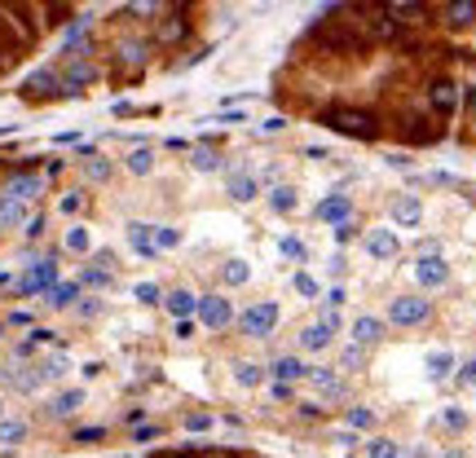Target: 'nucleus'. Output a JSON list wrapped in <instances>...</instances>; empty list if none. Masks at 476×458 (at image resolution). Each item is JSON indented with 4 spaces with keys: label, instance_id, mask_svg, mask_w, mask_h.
Listing matches in <instances>:
<instances>
[{
    "label": "nucleus",
    "instance_id": "nucleus-49",
    "mask_svg": "<svg viewBox=\"0 0 476 458\" xmlns=\"http://www.w3.org/2000/svg\"><path fill=\"white\" fill-rule=\"evenodd\" d=\"M446 423H450V428H463V423H468V419H463L459 410H446Z\"/></svg>",
    "mask_w": 476,
    "mask_h": 458
},
{
    "label": "nucleus",
    "instance_id": "nucleus-39",
    "mask_svg": "<svg viewBox=\"0 0 476 458\" xmlns=\"http://www.w3.org/2000/svg\"><path fill=\"white\" fill-rule=\"evenodd\" d=\"M66 247H71V251H89V229H80V225H75V229L66 234Z\"/></svg>",
    "mask_w": 476,
    "mask_h": 458
},
{
    "label": "nucleus",
    "instance_id": "nucleus-41",
    "mask_svg": "<svg viewBox=\"0 0 476 458\" xmlns=\"http://www.w3.org/2000/svg\"><path fill=\"white\" fill-rule=\"evenodd\" d=\"M349 423H353V428H366V423H375V414H371L366 405H353V410H349Z\"/></svg>",
    "mask_w": 476,
    "mask_h": 458
},
{
    "label": "nucleus",
    "instance_id": "nucleus-46",
    "mask_svg": "<svg viewBox=\"0 0 476 458\" xmlns=\"http://www.w3.org/2000/svg\"><path fill=\"white\" fill-rule=\"evenodd\" d=\"M102 437H106L102 428H84V432H75V441H80V445H93V441H102Z\"/></svg>",
    "mask_w": 476,
    "mask_h": 458
},
{
    "label": "nucleus",
    "instance_id": "nucleus-15",
    "mask_svg": "<svg viewBox=\"0 0 476 458\" xmlns=\"http://www.w3.org/2000/svg\"><path fill=\"white\" fill-rule=\"evenodd\" d=\"M84 84H93V66L89 62H71L66 66V80H62V93H80Z\"/></svg>",
    "mask_w": 476,
    "mask_h": 458
},
{
    "label": "nucleus",
    "instance_id": "nucleus-5",
    "mask_svg": "<svg viewBox=\"0 0 476 458\" xmlns=\"http://www.w3.org/2000/svg\"><path fill=\"white\" fill-rule=\"evenodd\" d=\"M414 278H419L423 286H441V282L450 278V264H446L441 256H423L419 264H414Z\"/></svg>",
    "mask_w": 476,
    "mask_h": 458
},
{
    "label": "nucleus",
    "instance_id": "nucleus-33",
    "mask_svg": "<svg viewBox=\"0 0 476 458\" xmlns=\"http://www.w3.org/2000/svg\"><path fill=\"white\" fill-rule=\"evenodd\" d=\"M234 375H238V383H243V388H256V383L265 379V375H260V366H252V361H243V366H234Z\"/></svg>",
    "mask_w": 476,
    "mask_h": 458
},
{
    "label": "nucleus",
    "instance_id": "nucleus-26",
    "mask_svg": "<svg viewBox=\"0 0 476 458\" xmlns=\"http://www.w3.org/2000/svg\"><path fill=\"white\" fill-rule=\"evenodd\" d=\"M300 344H304V348H327V344H331V331L322 327V322H318V327H304Z\"/></svg>",
    "mask_w": 476,
    "mask_h": 458
},
{
    "label": "nucleus",
    "instance_id": "nucleus-36",
    "mask_svg": "<svg viewBox=\"0 0 476 458\" xmlns=\"http://www.w3.org/2000/svg\"><path fill=\"white\" fill-rule=\"evenodd\" d=\"M84 172H89V181H106L111 176V163L102 159V154H89V163H84Z\"/></svg>",
    "mask_w": 476,
    "mask_h": 458
},
{
    "label": "nucleus",
    "instance_id": "nucleus-29",
    "mask_svg": "<svg viewBox=\"0 0 476 458\" xmlns=\"http://www.w3.org/2000/svg\"><path fill=\"white\" fill-rule=\"evenodd\" d=\"M388 14H392V22H419L428 9L423 5H388Z\"/></svg>",
    "mask_w": 476,
    "mask_h": 458
},
{
    "label": "nucleus",
    "instance_id": "nucleus-22",
    "mask_svg": "<svg viewBox=\"0 0 476 458\" xmlns=\"http://www.w3.org/2000/svg\"><path fill=\"white\" fill-rule=\"evenodd\" d=\"M318 216H322V221H344V216H349V199L336 194V199L318 203Z\"/></svg>",
    "mask_w": 476,
    "mask_h": 458
},
{
    "label": "nucleus",
    "instance_id": "nucleus-16",
    "mask_svg": "<svg viewBox=\"0 0 476 458\" xmlns=\"http://www.w3.org/2000/svg\"><path fill=\"white\" fill-rule=\"evenodd\" d=\"M379 335H384V322H379V318H357L353 322V340L357 344H375Z\"/></svg>",
    "mask_w": 476,
    "mask_h": 458
},
{
    "label": "nucleus",
    "instance_id": "nucleus-6",
    "mask_svg": "<svg viewBox=\"0 0 476 458\" xmlns=\"http://www.w3.org/2000/svg\"><path fill=\"white\" fill-rule=\"evenodd\" d=\"M53 278H57V264H53V260H40V264H31V273L18 282V291L31 295V291H40V286H49Z\"/></svg>",
    "mask_w": 476,
    "mask_h": 458
},
{
    "label": "nucleus",
    "instance_id": "nucleus-44",
    "mask_svg": "<svg viewBox=\"0 0 476 458\" xmlns=\"http://www.w3.org/2000/svg\"><path fill=\"white\" fill-rule=\"evenodd\" d=\"M282 256L300 260V256H304V243H300V238H282Z\"/></svg>",
    "mask_w": 476,
    "mask_h": 458
},
{
    "label": "nucleus",
    "instance_id": "nucleus-10",
    "mask_svg": "<svg viewBox=\"0 0 476 458\" xmlns=\"http://www.w3.org/2000/svg\"><path fill=\"white\" fill-rule=\"evenodd\" d=\"M185 31H190V22L181 14H168V18L159 22V31H154V35H159V44H181Z\"/></svg>",
    "mask_w": 476,
    "mask_h": 458
},
{
    "label": "nucleus",
    "instance_id": "nucleus-30",
    "mask_svg": "<svg viewBox=\"0 0 476 458\" xmlns=\"http://www.w3.org/2000/svg\"><path fill=\"white\" fill-rule=\"evenodd\" d=\"M18 221H22V203L5 194L0 199V225H18Z\"/></svg>",
    "mask_w": 476,
    "mask_h": 458
},
{
    "label": "nucleus",
    "instance_id": "nucleus-24",
    "mask_svg": "<svg viewBox=\"0 0 476 458\" xmlns=\"http://www.w3.org/2000/svg\"><path fill=\"white\" fill-rule=\"evenodd\" d=\"M168 309H172V313H176V318H181V322H185V318H190V313H194V309H199V300H194V295H190V291H172V295H168Z\"/></svg>",
    "mask_w": 476,
    "mask_h": 458
},
{
    "label": "nucleus",
    "instance_id": "nucleus-7",
    "mask_svg": "<svg viewBox=\"0 0 476 458\" xmlns=\"http://www.w3.org/2000/svg\"><path fill=\"white\" fill-rule=\"evenodd\" d=\"M22 93H27V98H57V93H62V84H57L53 71H35V75L22 84Z\"/></svg>",
    "mask_w": 476,
    "mask_h": 458
},
{
    "label": "nucleus",
    "instance_id": "nucleus-40",
    "mask_svg": "<svg viewBox=\"0 0 476 458\" xmlns=\"http://www.w3.org/2000/svg\"><path fill=\"white\" fill-rule=\"evenodd\" d=\"M176 229H154V251H163V247H176Z\"/></svg>",
    "mask_w": 476,
    "mask_h": 458
},
{
    "label": "nucleus",
    "instance_id": "nucleus-31",
    "mask_svg": "<svg viewBox=\"0 0 476 458\" xmlns=\"http://www.w3.org/2000/svg\"><path fill=\"white\" fill-rule=\"evenodd\" d=\"M194 167H199V172H212V167H221V154L212 146H199L194 150Z\"/></svg>",
    "mask_w": 476,
    "mask_h": 458
},
{
    "label": "nucleus",
    "instance_id": "nucleus-19",
    "mask_svg": "<svg viewBox=\"0 0 476 458\" xmlns=\"http://www.w3.org/2000/svg\"><path fill=\"white\" fill-rule=\"evenodd\" d=\"M22 437H27V423H22V419H0V445H5V450H14Z\"/></svg>",
    "mask_w": 476,
    "mask_h": 458
},
{
    "label": "nucleus",
    "instance_id": "nucleus-23",
    "mask_svg": "<svg viewBox=\"0 0 476 458\" xmlns=\"http://www.w3.org/2000/svg\"><path fill=\"white\" fill-rule=\"evenodd\" d=\"M269 370H273L278 379H300V375H309V366H300L295 357H278V361H273Z\"/></svg>",
    "mask_w": 476,
    "mask_h": 458
},
{
    "label": "nucleus",
    "instance_id": "nucleus-38",
    "mask_svg": "<svg viewBox=\"0 0 476 458\" xmlns=\"http://www.w3.org/2000/svg\"><path fill=\"white\" fill-rule=\"evenodd\" d=\"M362 361H366L362 344H353V348H344V353H340V366H344V370H357V366H362Z\"/></svg>",
    "mask_w": 476,
    "mask_h": 458
},
{
    "label": "nucleus",
    "instance_id": "nucleus-51",
    "mask_svg": "<svg viewBox=\"0 0 476 458\" xmlns=\"http://www.w3.org/2000/svg\"><path fill=\"white\" fill-rule=\"evenodd\" d=\"M154 458H194V454H154Z\"/></svg>",
    "mask_w": 476,
    "mask_h": 458
},
{
    "label": "nucleus",
    "instance_id": "nucleus-37",
    "mask_svg": "<svg viewBox=\"0 0 476 458\" xmlns=\"http://www.w3.org/2000/svg\"><path fill=\"white\" fill-rule=\"evenodd\" d=\"M366 454H371V458H401V450L392 441H371V445H366Z\"/></svg>",
    "mask_w": 476,
    "mask_h": 458
},
{
    "label": "nucleus",
    "instance_id": "nucleus-11",
    "mask_svg": "<svg viewBox=\"0 0 476 458\" xmlns=\"http://www.w3.org/2000/svg\"><path fill=\"white\" fill-rule=\"evenodd\" d=\"M366 251L379 260H388V256H397V234H388V229H375V234H366Z\"/></svg>",
    "mask_w": 476,
    "mask_h": 458
},
{
    "label": "nucleus",
    "instance_id": "nucleus-34",
    "mask_svg": "<svg viewBox=\"0 0 476 458\" xmlns=\"http://www.w3.org/2000/svg\"><path fill=\"white\" fill-rule=\"evenodd\" d=\"M221 278L230 282V286H243V282H247V264H243V260H230V264L221 269Z\"/></svg>",
    "mask_w": 476,
    "mask_h": 458
},
{
    "label": "nucleus",
    "instance_id": "nucleus-14",
    "mask_svg": "<svg viewBox=\"0 0 476 458\" xmlns=\"http://www.w3.org/2000/svg\"><path fill=\"white\" fill-rule=\"evenodd\" d=\"M128 243H133L141 256H159V251H154V225H128Z\"/></svg>",
    "mask_w": 476,
    "mask_h": 458
},
{
    "label": "nucleus",
    "instance_id": "nucleus-21",
    "mask_svg": "<svg viewBox=\"0 0 476 458\" xmlns=\"http://www.w3.org/2000/svg\"><path fill=\"white\" fill-rule=\"evenodd\" d=\"M35 190H40V176H18V181H9L5 194L22 203V199H35Z\"/></svg>",
    "mask_w": 476,
    "mask_h": 458
},
{
    "label": "nucleus",
    "instance_id": "nucleus-17",
    "mask_svg": "<svg viewBox=\"0 0 476 458\" xmlns=\"http://www.w3.org/2000/svg\"><path fill=\"white\" fill-rule=\"evenodd\" d=\"M230 194H234V203H252V199H256V176L234 172V176H230Z\"/></svg>",
    "mask_w": 476,
    "mask_h": 458
},
{
    "label": "nucleus",
    "instance_id": "nucleus-12",
    "mask_svg": "<svg viewBox=\"0 0 476 458\" xmlns=\"http://www.w3.org/2000/svg\"><path fill=\"white\" fill-rule=\"evenodd\" d=\"M419 216H423V203L414 199V194L392 203V221H397V225H419Z\"/></svg>",
    "mask_w": 476,
    "mask_h": 458
},
{
    "label": "nucleus",
    "instance_id": "nucleus-28",
    "mask_svg": "<svg viewBox=\"0 0 476 458\" xmlns=\"http://www.w3.org/2000/svg\"><path fill=\"white\" fill-rule=\"evenodd\" d=\"M150 163H154V154L146 146H137L133 154H128V172H137V176H146L150 172Z\"/></svg>",
    "mask_w": 476,
    "mask_h": 458
},
{
    "label": "nucleus",
    "instance_id": "nucleus-48",
    "mask_svg": "<svg viewBox=\"0 0 476 458\" xmlns=\"http://www.w3.org/2000/svg\"><path fill=\"white\" fill-rule=\"evenodd\" d=\"M80 203H84L80 194H66V199H62V212H80Z\"/></svg>",
    "mask_w": 476,
    "mask_h": 458
},
{
    "label": "nucleus",
    "instance_id": "nucleus-53",
    "mask_svg": "<svg viewBox=\"0 0 476 458\" xmlns=\"http://www.w3.org/2000/svg\"><path fill=\"white\" fill-rule=\"evenodd\" d=\"M441 458H468V454H441Z\"/></svg>",
    "mask_w": 476,
    "mask_h": 458
},
{
    "label": "nucleus",
    "instance_id": "nucleus-52",
    "mask_svg": "<svg viewBox=\"0 0 476 458\" xmlns=\"http://www.w3.org/2000/svg\"><path fill=\"white\" fill-rule=\"evenodd\" d=\"M5 132H14V124H0V137H5Z\"/></svg>",
    "mask_w": 476,
    "mask_h": 458
},
{
    "label": "nucleus",
    "instance_id": "nucleus-35",
    "mask_svg": "<svg viewBox=\"0 0 476 458\" xmlns=\"http://www.w3.org/2000/svg\"><path fill=\"white\" fill-rule=\"evenodd\" d=\"M269 203H273L278 212H291V208H295V190H291V185H278V190L269 194Z\"/></svg>",
    "mask_w": 476,
    "mask_h": 458
},
{
    "label": "nucleus",
    "instance_id": "nucleus-42",
    "mask_svg": "<svg viewBox=\"0 0 476 458\" xmlns=\"http://www.w3.org/2000/svg\"><path fill=\"white\" fill-rule=\"evenodd\" d=\"M295 291H300L304 300H313V295H318V282L309 278V273H295Z\"/></svg>",
    "mask_w": 476,
    "mask_h": 458
},
{
    "label": "nucleus",
    "instance_id": "nucleus-45",
    "mask_svg": "<svg viewBox=\"0 0 476 458\" xmlns=\"http://www.w3.org/2000/svg\"><path fill=\"white\" fill-rule=\"evenodd\" d=\"M111 282V273H102V269H84V286H106Z\"/></svg>",
    "mask_w": 476,
    "mask_h": 458
},
{
    "label": "nucleus",
    "instance_id": "nucleus-27",
    "mask_svg": "<svg viewBox=\"0 0 476 458\" xmlns=\"http://www.w3.org/2000/svg\"><path fill=\"white\" fill-rule=\"evenodd\" d=\"M450 370H455V357H450V353H432V357H428V375H432V379H446Z\"/></svg>",
    "mask_w": 476,
    "mask_h": 458
},
{
    "label": "nucleus",
    "instance_id": "nucleus-25",
    "mask_svg": "<svg viewBox=\"0 0 476 458\" xmlns=\"http://www.w3.org/2000/svg\"><path fill=\"white\" fill-rule=\"evenodd\" d=\"M75 291H80L75 282H62V286H53V291H49V300H44V304H49V309H66L71 300H75Z\"/></svg>",
    "mask_w": 476,
    "mask_h": 458
},
{
    "label": "nucleus",
    "instance_id": "nucleus-50",
    "mask_svg": "<svg viewBox=\"0 0 476 458\" xmlns=\"http://www.w3.org/2000/svg\"><path fill=\"white\" fill-rule=\"evenodd\" d=\"M463 383H476V361H468V366H463Z\"/></svg>",
    "mask_w": 476,
    "mask_h": 458
},
{
    "label": "nucleus",
    "instance_id": "nucleus-47",
    "mask_svg": "<svg viewBox=\"0 0 476 458\" xmlns=\"http://www.w3.org/2000/svg\"><path fill=\"white\" fill-rule=\"evenodd\" d=\"M185 428H190V432H203V428H212V419H208V414H190Z\"/></svg>",
    "mask_w": 476,
    "mask_h": 458
},
{
    "label": "nucleus",
    "instance_id": "nucleus-3",
    "mask_svg": "<svg viewBox=\"0 0 476 458\" xmlns=\"http://www.w3.org/2000/svg\"><path fill=\"white\" fill-rule=\"evenodd\" d=\"M230 318H234L230 300H221V295H203V300H199V322H203V327L221 331V327H230Z\"/></svg>",
    "mask_w": 476,
    "mask_h": 458
},
{
    "label": "nucleus",
    "instance_id": "nucleus-8",
    "mask_svg": "<svg viewBox=\"0 0 476 458\" xmlns=\"http://www.w3.org/2000/svg\"><path fill=\"white\" fill-rule=\"evenodd\" d=\"M428 102H432L441 115H450V111H455V102H459V89L450 80H432V84H428Z\"/></svg>",
    "mask_w": 476,
    "mask_h": 458
},
{
    "label": "nucleus",
    "instance_id": "nucleus-32",
    "mask_svg": "<svg viewBox=\"0 0 476 458\" xmlns=\"http://www.w3.org/2000/svg\"><path fill=\"white\" fill-rule=\"evenodd\" d=\"M371 35H379V40H392V35H397V22H392L388 14H375V18H371Z\"/></svg>",
    "mask_w": 476,
    "mask_h": 458
},
{
    "label": "nucleus",
    "instance_id": "nucleus-4",
    "mask_svg": "<svg viewBox=\"0 0 476 458\" xmlns=\"http://www.w3.org/2000/svg\"><path fill=\"white\" fill-rule=\"evenodd\" d=\"M392 322H401V327H414V322H423L428 318V300L419 295H401V300H392Z\"/></svg>",
    "mask_w": 476,
    "mask_h": 458
},
{
    "label": "nucleus",
    "instance_id": "nucleus-18",
    "mask_svg": "<svg viewBox=\"0 0 476 458\" xmlns=\"http://www.w3.org/2000/svg\"><path fill=\"white\" fill-rule=\"evenodd\" d=\"M146 57H150V44L146 40H128L124 44V49H119V62H124V66H141V62H146Z\"/></svg>",
    "mask_w": 476,
    "mask_h": 458
},
{
    "label": "nucleus",
    "instance_id": "nucleus-2",
    "mask_svg": "<svg viewBox=\"0 0 476 458\" xmlns=\"http://www.w3.org/2000/svg\"><path fill=\"white\" fill-rule=\"evenodd\" d=\"M273 327H278V309H273V304H252L243 313V331L252 335V340H265Z\"/></svg>",
    "mask_w": 476,
    "mask_h": 458
},
{
    "label": "nucleus",
    "instance_id": "nucleus-20",
    "mask_svg": "<svg viewBox=\"0 0 476 458\" xmlns=\"http://www.w3.org/2000/svg\"><path fill=\"white\" fill-rule=\"evenodd\" d=\"M80 405H84V392H62V396L49 405V414H53V419H66V414H75Z\"/></svg>",
    "mask_w": 476,
    "mask_h": 458
},
{
    "label": "nucleus",
    "instance_id": "nucleus-9",
    "mask_svg": "<svg viewBox=\"0 0 476 458\" xmlns=\"http://www.w3.org/2000/svg\"><path fill=\"white\" fill-rule=\"evenodd\" d=\"M309 379H313V388L322 396H340L344 392V379L336 375V370H327V366H309Z\"/></svg>",
    "mask_w": 476,
    "mask_h": 458
},
{
    "label": "nucleus",
    "instance_id": "nucleus-13",
    "mask_svg": "<svg viewBox=\"0 0 476 458\" xmlns=\"http://www.w3.org/2000/svg\"><path fill=\"white\" fill-rule=\"evenodd\" d=\"M446 22H450V27H468V22H476V0H450V5H446Z\"/></svg>",
    "mask_w": 476,
    "mask_h": 458
},
{
    "label": "nucleus",
    "instance_id": "nucleus-1",
    "mask_svg": "<svg viewBox=\"0 0 476 458\" xmlns=\"http://www.w3.org/2000/svg\"><path fill=\"white\" fill-rule=\"evenodd\" d=\"M322 119H327V128L344 132V137H362V141H371L375 132H379L375 115H371V111H353V106H340V111H327Z\"/></svg>",
    "mask_w": 476,
    "mask_h": 458
},
{
    "label": "nucleus",
    "instance_id": "nucleus-43",
    "mask_svg": "<svg viewBox=\"0 0 476 458\" xmlns=\"http://www.w3.org/2000/svg\"><path fill=\"white\" fill-rule=\"evenodd\" d=\"M137 300H141V304H159V286H154V282H141V286H137Z\"/></svg>",
    "mask_w": 476,
    "mask_h": 458
}]
</instances>
